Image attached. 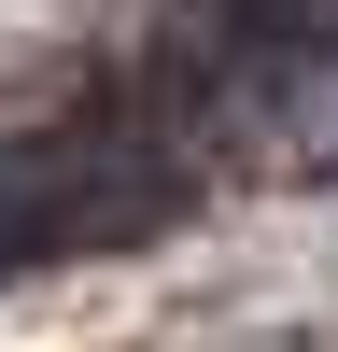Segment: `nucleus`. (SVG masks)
<instances>
[{"label":"nucleus","mask_w":338,"mask_h":352,"mask_svg":"<svg viewBox=\"0 0 338 352\" xmlns=\"http://www.w3.org/2000/svg\"><path fill=\"white\" fill-rule=\"evenodd\" d=\"M141 212L127 184H99V141H14L0 155V268H28V254H56L71 226H113Z\"/></svg>","instance_id":"obj_1"},{"label":"nucleus","mask_w":338,"mask_h":352,"mask_svg":"<svg viewBox=\"0 0 338 352\" xmlns=\"http://www.w3.org/2000/svg\"><path fill=\"white\" fill-rule=\"evenodd\" d=\"M254 113H268V141H282V155H338V0H282Z\"/></svg>","instance_id":"obj_2"}]
</instances>
